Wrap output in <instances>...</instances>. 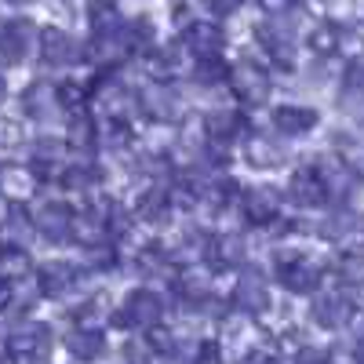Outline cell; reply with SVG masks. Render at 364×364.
<instances>
[{"label": "cell", "instance_id": "1", "mask_svg": "<svg viewBox=\"0 0 364 364\" xmlns=\"http://www.w3.org/2000/svg\"><path fill=\"white\" fill-rule=\"evenodd\" d=\"M87 106H95L91 113H99L106 124H128L139 113V95L128 84H120L109 73H102L99 80H91V102Z\"/></svg>", "mask_w": 364, "mask_h": 364}, {"label": "cell", "instance_id": "2", "mask_svg": "<svg viewBox=\"0 0 364 364\" xmlns=\"http://www.w3.org/2000/svg\"><path fill=\"white\" fill-rule=\"evenodd\" d=\"M273 269H277V281L291 295H314L324 284L321 262H314L310 255H302V252H291V248H281L277 255H273Z\"/></svg>", "mask_w": 364, "mask_h": 364}, {"label": "cell", "instance_id": "3", "mask_svg": "<svg viewBox=\"0 0 364 364\" xmlns=\"http://www.w3.org/2000/svg\"><path fill=\"white\" fill-rule=\"evenodd\" d=\"M113 321L117 328H128V331H149L164 321V299L154 288H132Z\"/></svg>", "mask_w": 364, "mask_h": 364}, {"label": "cell", "instance_id": "4", "mask_svg": "<svg viewBox=\"0 0 364 364\" xmlns=\"http://www.w3.org/2000/svg\"><path fill=\"white\" fill-rule=\"evenodd\" d=\"M226 84H230V91H233V99L245 106V109H259V106H266L269 95H273V80H269L266 66L252 63V58H245V63L230 66Z\"/></svg>", "mask_w": 364, "mask_h": 364}, {"label": "cell", "instance_id": "5", "mask_svg": "<svg viewBox=\"0 0 364 364\" xmlns=\"http://www.w3.org/2000/svg\"><path fill=\"white\" fill-rule=\"evenodd\" d=\"M237 204H240V219H245L252 230H273V223H281V211H284V197L277 190H269V186L240 190Z\"/></svg>", "mask_w": 364, "mask_h": 364}, {"label": "cell", "instance_id": "6", "mask_svg": "<svg viewBox=\"0 0 364 364\" xmlns=\"http://www.w3.org/2000/svg\"><path fill=\"white\" fill-rule=\"evenodd\" d=\"M259 41L269 55V63L277 70H295L299 66V44H295V29L284 18H269L259 26Z\"/></svg>", "mask_w": 364, "mask_h": 364}, {"label": "cell", "instance_id": "7", "mask_svg": "<svg viewBox=\"0 0 364 364\" xmlns=\"http://www.w3.org/2000/svg\"><path fill=\"white\" fill-rule=\"evenodd\" d=\"M233 306L237 314H245V317H262L269 310V284L259 269H240L237 273V281H233Z\"/></svg>", "mask_w": 364, "mask_h": 364}, {"label": "cell", "instance_id": "8", "mask_svg": "<svg viewBox=\"0 0 364 364\" xmlns=\"http://www.w3.org/2000/svg\"><path fill=\"white\" fill-rule=\"evenodd\" d=\"M353 310H357V306H353L350 291H343V288H328V291H314L310 317H314V324H317V328L339 331V328H346V321H350V314H353Z\"/></svg>", "mask_w": 364, "mask_h": 364}, {"label": "cell", "instance_id": "9", "mask_svg": "<svg viewBox=\"0 0 364 364\" xmlns=\"http://www.w3.org/2000/svg\"><path fill=\"white\" fill-rule=\"evenodd\" d=\"M37 29L29 18H8L0 26V66H22L33 51Z\"/></svg>", "mask_w": 364, "mask_h": 364}, {"label": "cell", "instance_id": "10", "mask_svg": "<svg viewBox=\"0 0 364 364\" xmlns=\"http://www.w3.org/2000/svg\"><path fill=\"white\" fill-rule=\"evenodd\" d=\"M37 51H41V63L51 66V70H70L77 58H80V48L77 41L58 26H44L37 29Z\"/></svg>", "mask_w": 364, "mask_h": 364}, {"label": "cell", "instance_id": "11", "mask_svg": "<svg viewBox=\"0 0 364 364\" xmlns=\"http://www.w3.org/2000/svg\"><path fill=\"white\" fill-rule=\"evenodd\" d=\"M288 200L295 208H306V211L328 204V190H324V178H321L317 164H299L291 171V178H288Z\"/></svg>", "mask_w": 364, "mask_h": 364}, {"label": "cell", "instance_id": "12", "mask_svg": "<svg viewBox=\"0 0 364 364\" xmlns=\"http://www.w3.org/2000/svg\"><path fill=\"white\" fill-rule=\"evenodd\" d=\"M139 109L149 120H157V124H168V120L178 117L182 99H178V91H175L171 80H149V87L139 95Z\"/></svg>", "mask_w": 364, "mask_h": 364}, {"label": "cell", "instance_id": "13", "mask_svg": "<svg viewBox=\"0 0 364 364\" xmlns=\"http://www.w3.org/2000/svg\"><path fill=\"white\" fill-rule=\"evenodd\" d=\"M223 29L219 22L211 18H190L186 26H182V48H186L193 58H215L223 51Z\"/></svg>", "mask_w": 364, "mask_h": 364}, {"label": "cell", "instance_id": "14", "mask_svg": "<svg viewBox=\"0 0 364 364\" xmlns=\"http://www.w3.org/2000/svg\"><path fill=\"white\" fill-rule=\"evenodd\" d=\"M33 219V233H41L44 240H51V245H63V240H70V226H73V208L63 204V200H48L37 208Z\"/></svg>", "mask_w": 364, "mask_h": 364}, {"label": "cell", "instance_id": "15", "mask_svg": "<svg viewBox=\"0 0 364 364\" xmlns=\"http://www.w3.org/2000/svg\"><path fill=\"white\" fill-rule=\"evenodd\" d=\"M204 124V135L211 146H233L237 139H245V117H240V109H230V106H219L200 117Z\"/></svg>", "mask_w": 364, "mask_h": 364}, {"label": "cell", "instance_id": "16", "mask_svg": "<svg viewBox=\"0 0 364 364\" xmlns=\"http://www.w3.org/2000/svg\"><path fill=\"white\" fill-rule=\"evenodd\" d=\"M269 120H273V132L277 135L299 139V135H310L321 124V113L314 106H302V102H284L269 113Z\"/></svg>", "mask_w": 364, "mask_h": 364}, {"label": "cell", "instance_id": "17", "mask_svg": "<svg viewBox=\"0 0 364 364\" xmlns=\"http://www.w3.org/2000/svg\"><path fill=\"white\" fill-rule=\"evenodd\" d=\"M66 168H70V161H66V154H63V142L44 139V142L33 146V157H29V171L37 175V182H63Z\"/></svg>", "mask_w": 364, "mask_h": 364}, {"label": "cell", "instance_id": "18", "mask_svg": "<svg viewBox=\"0 0 364 364\" xmlns=\"http://www.w3.org/2000/svg\"><path fill=\"white\" fill-rule=\"evenodd\" d=\"M48 346H51L48 324H22V328L11 331L8 343H4V350H8L11 360L15 357H48Z\"/></svg>", "mask_w": 364, "mask_h": 364}, {"label": "cell", "instance_id": "19", "mask_svg": "<svg viewBox=\"0 0 364 364\" xmlns=\"http://www.w3.org/2000/svg\"><path fill=\"white\" fill-rule=\"evenodd\" d=\"M77 288V266L70 262H44L37 269V291L44 299H66Z\"/></svg>", "mask_w": 364, "mask_h": 364}, {"label": "cell", "instance_id": "20", "mask_svg": "<svg viewBox=\"0 0 364 364\" xmlns=\"http://www.w3.org/2000/svg\"><path fill=\"white\" fill-rule=\"evenodd\" d=\"M66 149L73 154H91L99 146V120L91 109H80V113H70L66 117Z\"/></svg>", "mask_w": 364, "mask_h": 364}, {"label": "cell", "instance_id": "21", "mask_svg": "<svg viewBox=\"0 0 364 364\" xmlns=\"http://www.w3.org/2000/svg\"><path fill=\"white\" fill-rule=\"evenodd\" d=\"M171 211H175V208H171L168 190H142V193L135 197L132 215H135L139 226H168Z\"/></svg>", "mask_w": 364, "mask_h": 364}, {"label": "cell", "instance_id": "22", "mask_svg": "<svg viewBox=\"0 0 364 364\" xmlns=\"http://www.w3.org/2000/svg\"><path fill=\"white\" fill-rule=\"evenodd\" d=\"M22 109H26V117H33L37 124H51V120H58V117H63V106H58L55 84H33V87H26Z\"/></svg>", "mask_w": 364, "mask_h": 364}, {"label": "cell", "instance_id": "23", "mask_svg": "<svg viewBox=\"0 0 364 364\" xmlns=\"http://www.w3.org/2000/svg\"><path fill=\"white\" fill-rule=\"evenodd\" d=\"M240 149H245V161L259 171H273V168H281L284 164V149L277 139H266V135H245L240 139Z\"/></svg>", "mask_w": 364, "mask_h": 364}, {"label": "cell", "instance_id": "24", "mask_svg": "<svg viewBox=\"0 0 364 364\" xmlns=\"http://www.w3.org/2000/svg\"><path fill=\"white\" fill-rule=\"evenodd\" d=\"M66 350H70L77 360L91 364V360H99V357L106 353V336H102L99 328H73L70 336H66Z\"/></svg>", "mask_w": 364, "mask_h": 364}, {"label": "cell", "instance_id": "25", "mask_svg": "<svg viewBox=\"0 0 364 364\" xmlns=\"http://www.w3.org/2000/svg\"><path fill=\"white\" fill-rule=\"evenodd\" d=\"M0 190H4V197L11 204H26L29 197H33V190H37V175L29 168L8 164L4 171H0Z\"/></svg>", "mask_w": 364, "mask_h": 364}, {"label": "cell", "instance_id": "26", "mask_svg": "<svg viewBox=\"0 0 364 364\" xmlns=\"http://www.w3.org/2000/svg\"><path fill=\"white\" fill-rule=\"evenodd\" d=\"M245 255H248V245H245V237L233 233V230L208 240V259L219 262V266H237V262H245Z\"/></svg>", "mask_w": 364, "mask_h": 364}, {"label": "cell", "instance_id": "27", "mask_svg": "<svg viewBox=\"0 0 364 364\" xmlns=\"http://www.w3.org/2000/svg\"><path fill=\"white\" fill-rule=\"evenodd\" d=\"M29 273H33V262L18 245H4L0 248V281L4 284H26Z\"/></svg>", "mask_w": 364, "mask_h": 364}, {"label": "cell", "instance_id": "28", "mask_svg": "<svg viewBox=\"0 0 364 364\" xmlns=\"http://www.w3.org/2000/svg\"><path fill=\"white\" fill-rule=\"evenodd\" d=\"M87 26H91V37L113 33V29L124 26V15H120L117 0H91L87 4Z\"/></svg>", "mask_w": 364, "mask_h": 364}, {"label": "cell", "instance_id": "29", "mask_svg": "<svg viewBox=\"0 0 364 364\" xmlns=\"http://www.w3.org/2000/svg\"><path fill=\"white\" fill-rule=\"evenodd\" d=\"M55 95H58V106H63V117L80 113V109H91V106H87V102H91V84H84V80H77V77L55 84Z\"/></svg>", "mask_w": 364, "mask_h": 364}, {"label": "cell", "instance_id": "30", "mask_svg": "<svg viewBox=\"0 0 364 364\" xmlns=\"http://www.w3.org/2000/svg\"><path fill=\"white\" fill-rule=\"evenodd\" d=\"M306 48L317 58H331L336 48H339V26L336 22H314L310 33H306Z\"/></svg>", "mask_w": 364, "mask_h": 364}, {"label": "cell", "instance_id": "31", "mask_svg": "<svg viewBox=\"0 0 364 364\" xmlns=\"http://www.w3.org/2000/svg\"><path fill=\"white\" fill-rule=\"evenodd\" d=\"M336 157L343 161V168H346L353 178H364V139L339 135V142H336Z\"/></svg>", "mask_w": 364, "mask_h": 364}, {"label": "cell", "instance_id": "32", "mask_svg": "<svg viewBox=\"0 0 364 364\" xmlns=\"http://www.w3.org/2000/svg\"><path fill=\"white\" fill-rule=\"evenodd\" d=\"M226 77H230V66L219 55L215 58H193V80L200 87H219V84H226Z\"/></svg>", "mask_w": 364, "mask_h": 364}, {"label": "cell", "instance_id": "33", "mask_svg": "<svg viewBox=\"0 0 364 364\" xmlns=\"http://www.w3.org/2000/svg\"><path fill=\"white\" fill-rule=\"evenodd\" d=\"M324 364H364V339L336 343V346L324 353Z\"/></svg>", "mask_w": 364, "mask_h": 364}, {"label": "cell", "instance_id": "34", "mask_svg": "<svg viewBox=\"0 0 364 364\" xmlns=\"http://www.w3.org/2000/svg\"><path fill=\"white\" fill-rule=\"evenodd\" d=\"M124 364H161V353L149 346L146 339H132L124 346Z\"/></svg>", "mask_w": 364, "mask_h": 364}, {"label": "cell", "instance_id": "35", "mask_svg": "<svg viewBox=\"0 0 364 364\" xmlns=\"http://www.w3.org/2000/svg\"><path fill=\"white\" fill-rule=\"evenodd\" d=\"M87 262L95 269H113L120 262V248H113L109 240H106V245H95V248H87Z\"/></svg>", "mask_w": 364, "mask_h": 364}, {"label": "cell", "instance_id": "36", "mask_svg": "<svg viewBox=\"0 0 364 364\" xmlns=\"http://www.w3.org/2000/svg\"><path fill=\"white\" fill-rule=\"evenodd\" d=\"M360 51H364V37L357 33V29H350V26H339V48H336V55L360 58Z\"/></svg>", "mask_w": 364, "mask_h": 364}, {"label": "cell", "instance_id": "37", "mask_svg": "<svg viewBox=\"0 0 364 364\" xmlns=\"http://www.w3.org/2000/svg\"><path fill=\"white\" fill-rule=\"evenodd\" d=\"M193 364H223V346L219 343H200Z\"/></svg>", "mask_w": 364, "mask_h": 364}, {"label": "cell", "instance_id": "38", "mask_svg": "<svg viewBox=\"0 0 364 364\" xmlns=\"http://www.w3.org/2000/svg\"><path fill=\"white\" fill-rule=\"evenodd\" d=\"M259 4H262V11H266L269 18H281V15L295 4V0H259Z\"/></svg>", "mask_w": 364, "mask_h": 364}, {"label": "cell", "instance_id": "39", "mask_svg": "<svg viewBox=\"0 0 364 364\" xmlns=\"http://www.w3.org/2000/svg\"><path fill=\"white\" fill-rule=\"evenodd\" d=\"M204 8H208V15H230L237 8V0H204Z\"/></svg>", "mask_w": 364, "mask_h": 364}, {"label": "cell", "instance_id": "40", "mask_svg": "<svg viewBox=\"0 0 364 364\" xmlns=\"http://www.w3.org/2000/svg\"><path fill=\"white\" fill-rule=\"evenodd\" d=\"M346 328L353 331V339H364V310H353L350 321H346Z\"/></svg>", "mask_w": 364, "mask_h": 364}, {"label": "cell", "instance_id": "41", "mask_svg": "<svg viewBox=\"0 0 364 364\" xmlns=\"http://www.w3.org/2000/svg\"><path fill=\"white\" fill-rule=\"evenodd\" d=\"M11 299H15V284H4V281H0V314L11 306Z\"/></svg>", "mask_w": 364, "mask_h": 364}, {"label": "cell", "instance_id": "42", "mask_svg": "<svg viewBox=\"0 0 364 364\" xmlns=\"http://www.w3.org/2000/svg\"><path fill=\"white\" fill-rule=\"evenodd\" d=\"M4 95H8V84H4V80H0V102H4Z\"/></svg>", "mask_w": 364, "mask_h": 364}, {"label": "cell", "instance_id": "43", "mask_svg": "<svg viewBox=\"0 0 364 364\" xmlns=\"http://www.w3.org/2000/svg\"><path fill=\"white\" fill-rule=\"evenodd\" d=\"M11 4H26V0H11Z\"/></svg>", "mask_w": 364, "mask_h": 364}, {"label": "cell", "instance_id": "44", "mask_svg": "<svg viewBox=\"0 0 364 364\" xmlns=\"http://www.w3.org/2000/svg\"><path fill=\"white\" fill-rule=\"evenodd\" d=\"M0 248H4V245H0Z\"/></svg>", "mask_w": 364, "mask_h": 364}]
</instances>
